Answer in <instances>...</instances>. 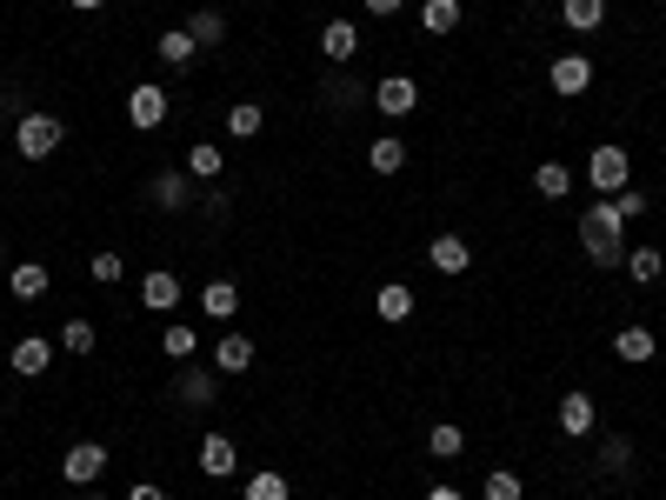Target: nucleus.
<instances>
[{"label":"nucleus","instance_id":"5701e85b","mask_svg":"<svg viewBox=\"0 0 666 500\" xmlns=\"http://www.w3.org/2000/svg\"><path fill=\"white\" fill-rule=\"evenodd\" d=\"M160 354H166V361H194V354H200V333H194L187 320H166V327H160Z\"/></svg>","mask_w":666,"mask_h":500},{"label":"nucleus","instance_id":"a878e982","mask_svg":"<svg viewBox=\"0 0 666 500\" xmlns=\"http://www.w3.org/2000/svg\"><path fill=\"white\" fill-rule=\"evenodd\" d=\"M200 314L227 327V320L240 314V287H233V281H207V294H200Z\"/></svg>","mask_w":666,"mask_h":500},{"label":"nucleus","instance_id":"393cba45","mask_svg":"<svg viewBox=\"0 0 666 500\" xmlns=\"http://www.w3.org/2000/svg\"><path fill=\"white\" fill-rule=\"evenodd\" d=\"M187 34H194V47H227V14L220 8H194L187 14Z\"/></svg>","mask_w":666,"mask_h":500},{"label":"nucleus","instance_id":"dca6fc26","mask_svg":"<svg viewBox=\"0 0 666 500\" xmlns=\"http://www.w3.org/2000/svg\"><path fill=\"white\" fill-rule=\"evenodd\" d=\"M413 307H421V300H413V287H406V281H387V287L374 294V314H380L387 327H400V320H413Z\"/></svg>","mask_w":666,"mask_h":500},{"label":"nucleus","instance_id":"58836bf2","mask_svg":"<svg viewBox=\"0 0 666 500\" xmlns=\"http://www.w3.org/2000/svg\"><path fill=\"white\" fill-rule=\"evenodd\" d=\"M360 8H367V14H374V21H393V14H400V8H406V0H360Z\"/></svg>","mask_w":666,"mask_h":500},{"label":"nucleus","instance_id":"9b49d317","mask_svg":"<svg viewBox=\"0 0 666 500\" xmlns=\"http://www.w3.org/2000/svg\"><path fill=\"white\" fill-rule=\"evenodd\" d=\"M427 268H434V274H467V268H473V247H467L460 234H434Z\"/></svg>","mask_w":666,"mask_h":500},{"label":"nucleus","instance_id":"20e7f679","mask_svg":"<svg viewBox=\"0 0 666 500\" xmlns=\"http://www.w3.org/2000/svg\"><path fill=\"white\" fill-rule=\"evenodd\" d=\"M387 121H400V114H413V107H421V80H413V73H380V88L367 94Z\"/></svg>","mask_w":666,"mask_h":500},{"label":"nucleus","instance_id":"2eb2a0df","mask_svg":"<svg viewBox=\"0 0 666 500\" xmlns=\"http://www.w3.org/2000/svg\"><path fill=\"white\" fill-rule=\"evenodd\" d=\"M254 367V341L246 333H220L214 341V374H246Z\"/></svg>","mask_w":666,"mask_h":500},{"label":"nucleus","instance_id":"39448f33","mask_svg":"<svg viewBox=\"0 0 666 500\" xmlns=\"http://www.w3.org/2000/svg\"><path fill=\"white\" fill-rule=\"evenodd\" d=\"M160 121H166V88H153V80L127 88V127H134V134H153Z\"/></svg>","mask_w":666,"mask_h":500},{"label":"nucleus","instance_id":"473e14b6","mask_svg":"<svg viewBox=\"0 0 666 500\" xmlns=\"http://www.w3.org/2000/svg\"><path fill=\"white\" fill-rule=\"evenodd\" d=\"M421 27L427 34H453L460 27V0H421Z\"/></svg>","mask_w":666,"mask_h":500},{"label":"nucleus","instance_id":"f257e3e1","mask_svg":"<svg viewBox=\"0 0 666 500\" xmlns=\"http://www.w3.org/2000/svg\"><path fill=\"white\" fill-rule=\"evenodd\" d=\"M579 247H587L594 268H620L627 261V220L613 201H594L587 214H579Z\"/></svg>","mask_w":666,"mask_h":500},{"label":"nucleus","instance_id":"a19ab883","mask_svg":"<svg viewBox=\"0 0 666 500\" xmlns=\"http://www.w3.org/2000/svg\"><path fill=\"white\" fill-rule=\"evenodd\" d=\"M127 500H166V493H160V487H153V480H140V487H134V493H127Z\"/></svg>","mask_w":666,"mask_h":500},{"label":"nucleus","instance_id":"2f4dec72","mask_svg":"<svg viewBox=\"0 0 666 500\" xmlns=\"http://www.w3.org/2000/svg\"><path fill=\"white\" fill-rule=\"evenodd\" d=\"M480 493H486V500H527V480H520L514 467H486Z\"/></svg>","mask_w":666,"mask_h":500},{"label":"nucleus","instance_id":"7ed1b4c3","mask_svg":"<svg viewBox=\"0 0 666 500\" xmlns=\"http://www.w3.org/2000/svg\"><path fill=\"white\" fill-rule=\"evenodd\" d=\"M60 140H67V121L60 114H21V127H14V154L21 160H47Z\"/></svg>","mask_w":666,"mask_h":500},{"label":"nucleus","instance_id":"4c0bfd02","mask_svg":"<svg viewBox=\"0 0 666 500\" xmlns=\"http://www.w3.org/2000/svg\"><path fill=\"white\" fill-rule=\"evenodd\" d=\"M326 101H333V107H354V101H360V88H354L347 73H333V80H326Z\"/></svg>","mask_w":666,"mask_h":500},{"label":"nucleus","instance_id":"412c9836","mask_svg":"<svg viewBox=\"0 0 666 500\" xmlns=\"http://www.w3.org/2000/svg\"><path fill=\"white\" fill-rule=\"evenodd\" d=\"M233 467H240L233 441H227V434H207V441H200V474H207V480H227Z\"/></svg>","mask_w":666,"mask_h":500},{"label":"nucleus","instance_id":"4be33fe9","mask_svg":"<svg viewBox=\"0 0 666 500\" xmlns=\"http://www.w3.org/2000/svg\"><path fill=\"white\" fill-rule=\"evenodd\" d=\"M620 268H627L633 287H653V281L666 274V254H659V247H627V261H620Z\"/></svg>","mask_w":666,"mask_h":500},{"label":"nucleus","instance_id":"c03bdc74","mask_svg":"<svg viewBox=\"0 0 666 500\" xmlns=\"http://www.w3.org/2000/svg\"><path fill=\"white\" fill-rule=\"evenodd\" d=\"M0 121H8V94H0Z\"/></svg>","mask_w":666,"mask_h":500},{"label":"nucleus","instance_id":"4468645a","mask_svg":"<svg viewBox=\"0 0 666 500\" xmlns=\"http://www.w3.org/2000/svg\"><path fill=\"white\" fill-rule=\"evenodd\" d=\"M320 54H326L333 67H347V60L360 54V27H354V21H326V27H320Z\"/></svg>","mask_w":666,"mask_h":500},{"label":"nucleus","instance_id":"7c9ffc66","mask_svg":"<svg viewBox=\"0 0 666 500\" xmlns=\"http://www.w3.org/2000/svg\"><path fill=\"white\" fill-rule=\"evenodd\" d=\"M613 354H620V361H633V367H640V361H653V327H620V333H613Z\"/></svg>","mask_w":666,"mask_h":500},{"label":"nucleus","instance_id":"6e6552de","mask_svg":"<svg viewBox=\"0 0 666 500\" xmlns=\"http://www.w3.org/2000/svg\"><path fill=\"white\" fill-rule=\"evenodd\" d=\"M600 428V407H594V394H560V434H573V441H587Z\"/></svg>","mask_w":666,"mask_h":500},{"label":"nucleus","instance_id":"e433bc0d","mask_svg":"<svg viewBox=\"0 0 666 500\" xmlns=\"http://www.w3.org/2000/svg\"><path fill=\"white\" fill-rule=\"evenodd\" d=\"M88 274H94L101 287H120V274H127V261H120V254H94V261H88Z\"/></svg>","mask_w":666,"mask_h":500},{"label":"nucleus","instance_id":"a211bd4d","mask_svg":"<svg viewBox=\"0 0 666 500\" xmlns=\"http://www.w3.org/2000/svg\"><path fill=\"white\" fill-rule=\"evenodd\" d=\"M560 21H566V34H600L607 0H560Z\"/></svg>","mask_w":666,"mask_h":500},{"label":"nucleus","instance_id":"c756f323","mask_svg":"<svg viewBox=\"0 0 666 500\" xmlns=\"http://www.w3.org/2000/svg\"><path fill=\"white\" fill-rule=\"evenodd\" d=\"M367 167H374V174L387 181V174H400V167H406V140H393V134H380L374 147H367Z\"/></svg>","mask_w":666,"mask_h":500},{"label":"nucleus","instance_id":"b1692460","mask_svg":"<svg viewBox=\"0 0 666 500\" xmlns=\"http://www.w3.org/2000/svg\"><path fill=\"white\" fill-rule=\"evenodd\" d=\"M153 54H160V67H194V54H200V47H194V34H187V27H166V34L153 41Z\"/></svg>","mask_w":666,"mask_h":500},{"label":"nucleus","instance_id":"423d86ee","mask_svg":"<svg viewBox=\"0 0 666 500\" xmlns=\"http://www.w3.org/2000/svg\"><path fill=\"white\" fill-rule=\"evenodd\" d=\"M60 474H67V487H94L107 474V447L101 441H73L67 461H60Z\"/></svg>","mask_w":666,"mask_h":500},{"label":"nucleus","instance_id":"f704fd0d","mask_svg":"<svg viewBox=\"0 0 666 500\" xmlns=\"http://www.w3.org/2000/svg\"><path fill=\"white\" fill-rule=\"evenodd\" d=\"M600 467H607V474H627V467H633V441H627V434H607V441H600Z\"/></svg>","mask_w":666,"mask_h":500},{"label":"nucleus","instance_id":"37998d69","mask_svg":"<svg viewBox=\"0 0 666 500\" xmlns=\"http://www.w3.org/2000/svg\"><path fill=\"white\" fill-rule=\"evenodd\" d=\"M88 500H107V493H101V487H88Z\"/></svg>","mask_w":666,"mask_h":500},{"label":"nucleus","instance_id":"f03ea898","mask_svg":"<svg viewBox=\"0 0 666 500\" xmlns=\"http://www.w3.org/2000/svg\"><path fill=\"white\" fill-rule=\"evenodd\" d=\"M587 181H594L600 201H613L620 188H633V154L627 147H594L587 154Z\"/></svg>","mask_w":666,"mask_h":500},{"label":"nucleus","instance_id":"ea45409f","mask_svg":"<svg viewBox=\"0 0 666 500\" xmlns=\"http://www.w3.org/2000/svg\"><path fill=\"white\" fill-rule=\"evenodd\" d=\"M427 500H467V493H460L453 480H440V487H427Z\"/></svg>","mask_w":666,"mask_h":500},{"label":"nucleus","instance_id":"c85d7f7f","mask_svg":"<svg viewBox=\"0 0 666 500\" xmlns=\"http://www.w3.org/2000/svg\"><path fill=\"white\" fill-rule=\"evenodd\" d=\"M533 188H540L547 201H566V194H573V167H566V160H540V167H533Z\"/></svg>","mask_w":666,"mask_h":500},{"label":"nucleus","instance_id":"72a5a7b5","mask_svg":"<svg viewBox=\"0 0 666 500\" xmlns=\"http://www.w3.org/2000/svg\"><path fill=\"white\" fill-rule=\"evenodd\" d=\"M460 447H467V434H460L453 421H434V428H427V454H434V461H453Z\"/></svg>","mask_w":666,"mask_h":500},{"label":"nucleus","instance_id":"c9c22d12","mask_svg":"<svg viewBox=\"0 0 666 500\" xmlns=\"http://www.w3.org/2000/svg\"><path fill=\"white\" fill-rule=\"evenodd\" d=\"M613 207H620V220H640V214L653 207V194H646V188H620V194H613Z\"/></svg>","mask_w":666,"mask_h":500},{"label":"nucleus","instance_id":"aec40b11","mask_svg":"<svg viewBox=\"0 0 666 500\" xmlns=\"http://www.w3.org/2000/svg\"><path fill=\"white\" fill-rule=\"evenodd\" d=\"M47 281H54V274H47V261H14V268H8L14 300H41V294H47Z\"/></svg>","mask_w":666,"mask_h":500},{"label":"nucleus","instance_id":"ddd939ff","mask_svg":"<svg viewBox=\"0 0 666 500\" xmlns=\"http://www.w3.org/2000/svg\"><path fill=\"white\" fill-rule=\"evenodd\" d=\"M54 354H60L54 341H41V333H27V341H14V374H21V380H41V374L54 367Z\"/></svg>","mask_w":666,"mask_h":500},{"label":"nucleus","instance_id":"6ab92c4d","mask_svg":"<svg viewBox=\"0 0 666 500\" xmlns=\"http://www.w3.org/2000/svg\"><path fill=\"white\" fill-rule=\"evenodd\" d=\"M187 174H194V181H220V174H227V147H220V140H194V147H187Z\"/></svg>","mask_w":666,"mask_h":500},{"label":"nucleus","instance_id":"a18cd8bd","mask_svg":"<svg viewBox=\"0 0 666 500\" xmlns=\"http://www.w3.org/2000/svg\"><path fill=\"white\" fill-rule=\"evenodd\" d=\"M0 261H8V240H0Z\"/></svg>","mask_w":666,"mask_h":500},{"label":"nucleus","instance_id":"f3484780","mask_svg":"<svg viewBox=\"0 0 666 500\" xmlns=\"http://www.w3.org/2000/svg\"><path fill=\"white\" fill-rule=\"evenodd\" d=\"M94 341H101L94 320H80V314H73V320H60V333H54V348H60V354H73V361H88V354H94Z\"/></svg>","mask_w":666,"mask_h":500},{"label":"nucleus","instance_id":"bb28decb","mask_svg":"<svg viewBox=\"0 0 666 500\" xmlns=\"http://www.w3.org/2000/svg\"><path fill=\"white\" fill-rule=\"evenodd\" d=\"M294 487H287V474L280 467H254L246 474V487H240V500H287Z\"/></svg>","mask_w":666,"mask_h":500},{"label":"nucleus","instance_id":"9d476101","mask_svg":"<svg viewBox=\"0 0 666 500\" xmlns=\"http://www.w3.org/2000/svg\"><path fill=\"white\" fill-rule=\"evenodd\" d=\"M153 207H166V214L194 207V174H187V167H166V174H153Z\"/></svg>","mask_w":666,"mask_h":500},{"label":"nucleus","instance_id":"f8f14e48","mask_svg":"<svg viewBox=\"0 0 666 500\" xmlns=\"http://www.w3.org/2000/svg\"><path fill=\"white\" fill-rule=\"evenodd\" d=\"M140 307L174 314V307H181V274H174V268H153V274L140 281Z\"/></svg>","mask_w":666,"mask_h":500},{"label":"nucleus","instance_id":"0eeeda50","mask_svg":"<svg viewBox=\"0 0 666 500\" xmlns=\"http://www.w3.org/2000/svg\"><path fill=\"white\" fill-rule=\"evenodd\" d=\"M547 88L566 94V101H573V94H587V88H594V60H587V54H560V60L547 67Z\"/></svg>","mask_w":666,"mask_h":500},{"label":"nucleus","instance_id":"cd10ccee","mask_svg":"<svg viewBox=\"0 0 666 500\" xmlns=\"http://www.w3.org/2000/svg\"><path fill=\"white\" fill-rule=\"evenodd\" d=\"M261 127H267V107H261V101H233V107H227V134H233V140H254Z\"/></svg>","mask_w":666,"mask_h":500},{"label":"nucleus","instance_id":"1a4fd4ad","mask_svg":"<svg viewBox=\"0 0 666 500\" xmlns=\"http://www.w3.org/2000/svg\"><path fill=\"white\" fill-rule=\"evenodd\" d=\"M174 394H181L194 413H207V407L220 400V380H214V367H181V374H174Z\"/></svg>","mask_w":666,"mask_h":500},{"label":"nucleus","instance_id":"79ce46f5","mask_svg":"<svg viewBox=\"0 0 666 500\" xmlns=\"http://www.w3.org/2000/svg\"><path fill=\"white\" fill-rule=\"evenodd\" d=\"M67 8H73V14H101V8H107V0H67Z\"/></svg>","mask_w":666,"mask_h":500}]
</instances>
